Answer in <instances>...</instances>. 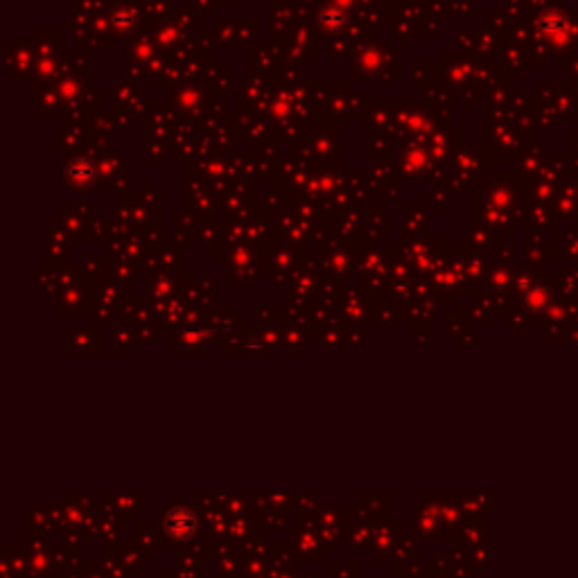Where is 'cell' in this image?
<instances>
[{"instance_id":"6da1fadb","label":"cell","mask_w":578,"mask_h":578,"mask_svg":"<svg viewBox=\"0 0 578 578\" xmlns=\"http://www.w3.org/2000/svg\"><path fill=\"white\" fill-rule=\"evenodd\" d=\"M167 528L174 538H188V535L194 531V517L188 510H174L172 515L167 517Z\"/></svg>"},{"instance_id":"7a4b0ae2","label":"cell","mask_w":578,"mask_h":578,"mask_svg":"<svg viewBox=\"0 0 578 578\" xmlns=\"http://www.w3.org/2000/svg\"><path fill=\"white\" fill-rule=\"evenodd\" d=\"M540 28L544 32H549L551 37H558V34H563V32L567 30V21H565V16L560 14V12H547V14L542 16Z\"/></svg>"},{"instance_id":"3957f363","label":"cell","mask_w":578,"mask_h":578,"mask_svg":"<svg viewBox=\"0 0 578 578\" xmlns=\"http://www.w3.org/2000/svg\"><path fill=\"white\" fill-rule=\"evenodd\" d=\"M526 303L533 309H544L549 305V291L544 287H540V285H535V287L526 294Z\"/></svg>"}]
</instances>
